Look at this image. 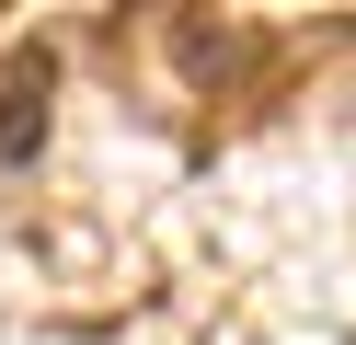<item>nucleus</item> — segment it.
I'll use <instances>...</instances> for the list:
<instances>
[{
	"mask_svg": "<svg viewBox=\"0 0 356 345\" xmlns=\"http://www.w3.org/2000/svg\"><path fill=\"white\" fill-rule=\"evenodd\" d=\"M47 138V58H12L0 69V161H24Z\"/></svg>",
	"mask_w": 356,
	"mask_h": 345,
	"instance_id": "nucleus-1",
	"label": "nucleus"
},
{
	"mask_svg": "<svg viewBox=\"0 0 356 345\" xmlns=\"http://www.w3.org/2000/svg\"><path fill=\"white\" fill-rule=\"evenodd\" d=\"M172 46H184V69H195V81H218V69H241V35H207V23H184Z\"/></svg>",
	"mask_w": 356,
	"mask_h": 345,
	"instance_id": "nucleus-2",
	"label": "nucleus"
}]
</instances>
